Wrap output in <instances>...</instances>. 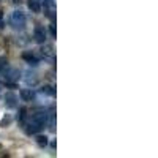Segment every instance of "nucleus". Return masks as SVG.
<instances>
[{"label": "nucleus", "instance_id": "obj_8", "mask_svg": "<svg viewBox=\"0 0 158 158\" xmlns=\"http://www.w3.org/2000/svg\"><path fill=\"white\" fill-rule=\"evenodd\" d=\"M22 59H24L25 62H29L30 65H33V67H35V65H38V59H36L33 54H30V52H24Z\"/></svg>", "mask_w": 158, "mask_h": 158}, {"label": "nucleus", "instance_id": "obj_7", "mask_svg": "<svg viewBox=\"0 0 158 158\" xmlns=\"http://www.w3.org/2000/svg\"><path fill=\"white\" fill-rule=\"evenodd\" d=\"M21 98H22L24 101H32V100H33V92H32V89H22V90H21Z\"/></svg>", "mask_w": 158, "mask_h": 158}, {"label": "nucleus", "instance_id": "obj_3", "mask_svg": "<svg viewBox=\"0 0 158 158\" xmlns=\"http://www.w3.org/2000/svg\"><path fill=\"white\" fill-rule=\"evenodd\" d=\"M33 36H35V41L43 44L46 43V29L43 27V25H36L35 30H33Z\"/></svg>", "mask_w": 158, "mask_h": 158}, {"label": "nucleus", "instance_id": "obj_13", "mask_svg": "<svg viewBox=\"0 0 158 158\" xmlns=\"http://www.w3.org/2000/svg\"><path fill=\"white\" fill-rule=\"evenodd\" d=\"M24 118H25V108H21L19 109V114H18V120L24 122Z\"/></svg>", "mask_w": 158, "mask_h": 158}, {"label": "nucleus", "instance_id": "obj_14", "mask_svg": "<svg viewBox=\"0 0 158 158\" xmlns=\"http://www.w3.org/2000/svg\"><path fill=\"white\" fill-rule=\"evenodd\" d=\"M51 33H52V36H56V35H57V32H56V25H54V24H51Z\"/></svg>", "mask_w": 158, "mask_h": 158}, {"label": "nucleus", "instance_id": "obj_9", "mask_svg": "<svg viewBox=\"0 0 158 158\" xmlns=\"http://www.w3.org/2000/svg\"><path fill=\"white\" fill-rule=\"evenodd\" d=\"M36 144L40 147H46L48 146V138L46 136H38L36 138Z\"/></svg>", "mask_w": 158, "mask_h": 158}, {"label": "nucleus", "instance_id": "obj_6", "mask_svg": "<svg viewBox=\"0 0 158 158\" xmlns=\"http://www.w3.org/2000/svg\"><path fill=\"white\" fill-rule=\"evenodd\" d=\"M24 81H25V84H27V85H35V84L38 82V77H36V74H33V73H25Z\"/></svg>", "mask_w": 158, "mask_h": 158}, {"label": "nucleus", "instance_id": "obj_12", "mask_svg": "<svg viewBox=\"0 0 158 158\" xmlns=\"http://www.w3.org/2000/svg\"><path fill=\"white\" fill-rule=\"evenodd\" d=\"M49 128L54 131L56 130V115L54 114H51V122H49Z\"/></svg>", "mask_w": 158, "mask_h": 158}, {"label": "nucleus", "instance_id": "obj_10", "mask_svg": "<svg viewBox=\"0 0 158 158\" xmlns=\"http://www.w3.org/2000/svg\"><path fill=\"white\" fill-rule=\"evenodd\" d=\"M29 8H30L32 11L38 13V11H40V3L36 2V0H30V2H29Z\"/></svg>", "mask_w": 158, "mask_h": 158}, {"label": "nucleus", "instance_id": "obj_1", "mask_svg": "<svg viewBox=\"0 0 158 158\" xmlns=\"http://www.w3.org/2000/svg\"><path fill=\"white\" fill-rule=\"evenodd\" d=\"M11 25H13V29H16V30H22L25 27V15L22 11H15L11 15V19H10Z\"/></svg>", "mask_w": 158, "mask_h": 158}, {"label": "nucleus", "instance_id": "obj_15", "mask_svg": "<svg viewBox=\"0 0 158 158\" xmlns=\"http://www.w3.org/2000/svg\"><path fill=\"white\" fill-rule=\"evenodd\" d=\"M0 27H3V15H2V11H0Z\"/></svg>", "mask_w": 158, "mask_h": 158}, {"label": "nucleus", "instance_id": "obj_2", "mask_svg": "<svg viewBox=\"0 0 158 158\" xmlns=\"http://www.w3.org/2000/svg\"><path fill=\"white\" fill-rule=\"evenodd\" d=\"M30 122H33L35 125H38L40 128H43L46 123H48V114L46 112H35L33 115H32V120Z\"/></svg>", "mask_w": 158, "mask_h": 158}, {"label": "nucleus", "instance_id": "obj_5", "mask_svg": "<svg viewBox=\"0 0 158 158\" xmlns=\"http://www.w3.org/2000/svg\"><path fill=\"white\" fill-rule=\"evenodd\" d=\"M18 98H16V95L15 94H11V92H10V94H6V97H5V103H6V106L8 108H16L18 106Z\"/></svg>", "mask_w": 158, "mask_h": 158}, {"label": "nucleus", "instance_id": "obj_11", "mask_svg": "<svg viewBox=\"0 0 158 158\" xmlns=\"http://www.w3.org/2000/svg\"><path fill=\"white\" fill-rule=\"evenodd\" d=\"M41 94H48V95H54L56 92H54V89H52L51 85H44V87L41 89Z\"/></svg>", "mask_w": 158, "mask_h": 158}, {"label": "nucleus", "instance_id": "obj_4", "mask_svg": "<svg viewBox=\"0 0 158 158\" xmlns=\"http://www.w3.org/2000/svg\"><path fill=\"white\" fill-rule=\"evenodd\" d=\"M5 82H8V84H13V82H16L18 79H19V71L18 70H15V68H6V71H5Z\"/></svg>", "mask_w": 158, "mask_h": 158}]
</instances>
